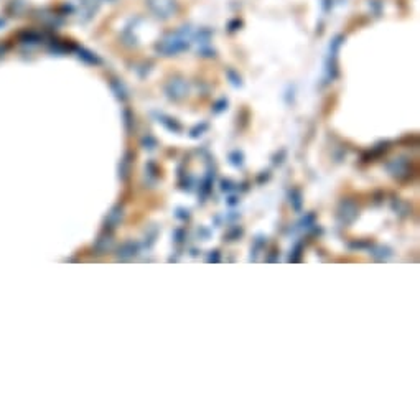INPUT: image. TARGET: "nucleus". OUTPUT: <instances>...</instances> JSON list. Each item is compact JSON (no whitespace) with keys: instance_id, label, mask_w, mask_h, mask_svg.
Instances as JSON below:
<instances>
[]
</instances>
